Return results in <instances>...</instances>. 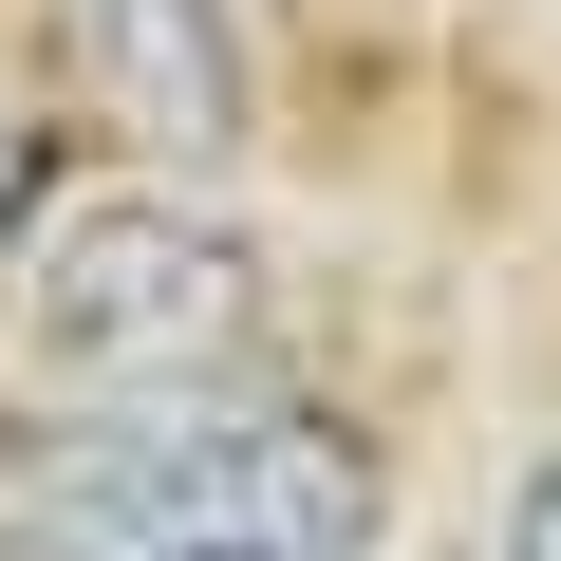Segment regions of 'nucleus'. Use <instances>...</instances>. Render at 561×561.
I'll return each mask as SVG.
<instances>
[{"label": "nucleus", "mask_w": 561, "mask_h": 561, "mask_svg": "<svg viewBox=\"0 0 561 561\" xmlns=\"http://www.w3.org/2000/svg\"><path fill=\"white\" fill-rule=\"evenodd\" d=\"M38 561H356L375 542V449L280 412V393H76L57 449L20 468Z\"/></svg>", "instance_id": "f257e3e1"}, {"label": "nucleus", "mask_w": 561, "mask_h": 561, "mask_svg": "<svg viewBox=\"0 0 561 561\" xmlns=\"http://www.w3.org/2000/svg\"><path fill=\"white\" fill-rule=\"evenodd\" d=\"M20 337H38L57 393H225V375L262 356V262H243V225L187 206V169H169V187H113V206L38 225Z\"/></svg>", "instance_id": "f03ea898"}, {"label": "nucleus", "mask_w": 561, "mask_h": 561, "mask_svg": "<svg viewBox=\"0 0 561 561\" xmlns=\"http://www.w3.org/2000/svg\"><path fill=\"white\" fill-rule=\"evenodd\" d=\"M76 57H94L113 131L150 169H225L243 150V38H225V0H76Z\"/></svg>", "instance_id": "7ed1b4c3"}, {"label": "nucleus", "mask_w": 561, "mask_h": 561, "mask_svg": "<svg viewBox=\"0 0 561 561\" xmlns=\"http://www.w3.org/2000/svg\"><path fill=\"white\" fill-rule=\"evenodd\" d=\"M486 561H561V431L505 468V524H486Z\"/></svg>", "instance_id": "20e7f679"}, {"label": "nucleus", "mask_w": 561, "mask_h": 561, "mask_svg": "<svg viewBox=\"0 0 561 561\" xmlns=\"http://www.w3.org/2000/svg\"><path fill=\"white\" fill-rule=\"evenodd\" d=\"M356 561H393V542H356Z\"/></svg>", "instance_id": "39448f33"}]
</instances>
